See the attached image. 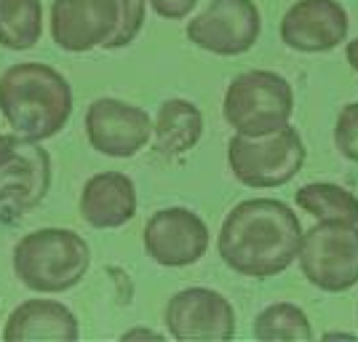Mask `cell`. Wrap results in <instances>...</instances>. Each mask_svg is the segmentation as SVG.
Wrapping results in <instances>:
<instances>
[{
    "mask_svg": "<svg viewBox=\"0 0 358 342\" xmlns=\"http://www.w3.org/2000/svg\"><path fill=\"white\" fill-rule=\"evenodd\" d=\"M164 324L174 340H233L236 337V311L230 299L206 289L190 286L166 302Z\"/></svg>",
    "mask_w": 358,
    "mask_h": 342,
    "instance_id": "cell-11",
    "label": "cell"
},
{
    "mask_svg": "<svg viewBox=\"0 0 358 342\" xmlns=\"http://www.w3.org/2000/svg\"><path fill=\"white\" fill-rule=\"evenodd\" d=\"M297 208L308 211L318 222L358 225V198L334 182H308L294 193Z\"/></svg>",
    "mask_w": 358,
    "mask_h": 342,
    "instance_id": "cell-17",
    "label": "cell"
},
{
    "mask_svg": "<svg viewBox=\"0 0 358 342\" xmlns=\"http://www.w3.org/2000/svg\"><path fill=\"white\" fill-rule=\"evenodd\" d=\"M51 38L67 54H89L107 48L120 27L118 0H54Z\"/></svg>",
    "mask_w": 358,
    "mask_h": 342,
    "instance_id": "cell-10",
    "label": "cell"
},
{
    "mask_svg": "<svg viewBox=\"0 0 358 342\" xmlns=\"http://www.w3.org/2000/svg\"><path fill=\"white\" fill-rule=\"evenodd\" d=\"M118 3H120V27L107 48H126L129 43H134L136 35L145 27L148 0H118Z\"/></svg>",
    "mask_w": 358,
    "mask_h": 342,
    "instance_id": "cell-21",
    "label": "cell"
},
{
    "mask_svg": "<svg viewBox=\"0 0 358 342\" xmlns=\"http://www.w3.org/2000/svg\"><path fill=\"white\" fill-rule=\"evenodd\" d=\"M14 273L35 294H62L86 278L91 249L83 236L64 227H41L16 241Z\"/></svg>",
    "mask_w": 358,
    "mask_h": 342,
    "instance_id": "cell-3",
    "label": "cell"
},
{
    "mask_svg": "<svg viewBox=\"0 0 358 342\" xmlns=\"http://www.w3.org/2000/svg\"><path fill=\"white\" fill-rule=\"evenodd\" d=\"M302 276L327 294H343L358 283V225L318 222L302 230L297 259Z\"/></svg>",
    "mask_w": 358,
    "mask_h": 342,
    "instance_id": "cell-6",
    "label": "cell"
},
{
    "mask_svg": "<svg viewBox=\"0 0 358 342\" xmlns=\"http://www.w3.org/2000/svg\"><path fill=\"white\" fill-rule=\"evenodd\" d=\"M152 120L148 110L115 97H99L86 110V139L107 158H134L150 145Z\"/></svg>",
    "mask_w": 358,
    "mask_h": 342,
    "instance_id": "cell-9",
    "label": "cell"
},
{
    "mask_svg": "<svg viewBox=\"0 0 358 342\" xmlns=\"http://www.w3.org/2000/svg\"><path fill=\"white\" fill-rule=\"evenodd\" d=\"M148 6L166 22H182L193 14L198 0H148Z\"/></svg>",
    "mask_w": 358,
    "mask_h": 342,
    "instance_id": "cell-22",
    "label": "cell"
},
{
    "mask_svg": "<svg viewBox=\"0 0 358 342\" xmlns=\"http://www.w3.org/2000/svg\"><path fill=\"white\" fill-rule=\"evenodd\" d=\"M70 80L43 62H19L0 75V113L24 142L57 136L73 115Z\"/></svg>",
    "mask_w": 358,
    "mask_h": 342,
    "instance_id": "cell-2",
    "label": "cell"
},
{
    "mask_svg": "<svg viewBox=\"0 0 358 342\" xmlns=\"http://www.w3.org/2000/svg\"><path fill=\"white\" fill-rule=\"evenodd\" d=\"M187 41L214 57H241L252 51L262 32L254 0H211L187 22Z\"/></svg>",
    "mask_w": 358,
    "mask_h": 342,
    "instance_id": "cell-7",
    "label": "cell"
},
{
    "mask_svg": "<svg viewBox=\"0 0 358 342\" xmlns=\"http://www.w3.org/2000/svg\"><path fill=\"white\" fill-rule=\"evenodd\" d=\"M356 318H358V305H356Z\"/></svg>",
    "mask_w": 358,
    "mask_h": 342,
    "instance_id": "cell-26",
    "label": "cell"
},
{
    "mask_svg": "<svg viewBox=\"0 0 358 342\" xmlns=\"http://www.w3.org/2000/svg\"><path fill=\"white\" fill-rule=\"evenodd\" d=\"M305 164V145L297 129L284 126L259 136L233 134L227 142V166L243 187L273 190L299 174Z\"/></svg>",
    "mask_w": 358,
    "mask_h": 342,
    "instance_id": "cell-5",
    "label": "cell"
},
{
    "mask_svg": "<svg viewBox=\"0 0 358 342\" xmlns=\"http://www.w3.org/2000/svg\"><path fill=\"white\" fill-rule=\"evenodd\" d=\"M350 16L340 0H297L281 19V41L299 54H324L348 41Z\"/></svg>",
    "mask_w": 358,
    "mask_h": 342,
    "instance_id": "cell-12",
    "label": "cell"
},
{
    "mask_svg": "<svg viewBox=\"0 0 358 342\" xmlns=\"http://www.w3.org/2000/svg\"><path fill=\"white\" fill-rule=\"evenodd\" d=\"M80 220L94 230H118L136 217L139 198L136 185L129 174L120 171H99L86 179L80 190Z\"/></svg>",
    "mask_w": 358,
    "mask_h": 342,
    "instance_id": "cell-14",
    "label": "cell"
},
{
    "mask_svg": "<svg viewBox=\"0 0 358 342\" xmlns=\"http://www.w3.org/2000/svg\"><path fill=\"white\" fill-rule=\"evenodd\" d=\"M43 35L41 0H0V45L8 51H27Z\"/></svg>",
    "mask_w": 358,
    "mask_h": 342,
    "instance_id": "cell-18",
    "label": "cell"
},
{
    "mask_svg": "<svg viewBox=\"0 0 358 342\" xmlns=\"http://www.w3.org/2000/svg\"><path fill=\"white\" fill-rule=\"evenodd\" d=\"M302 222L278 198H246L227 211L217 252L243 278H275L297 259Z\"/></svg>",
    "mask_w": 358,
    "mask_h": 342,
    "instance_id": "cell-1",
    "label": "cell"
},
{
    "mask_svg": "<svg viewBox=\"0 0 358 342\" xmlns=\"http://www.w3.org/2000/svg\"><path fill=\"white\" fill-rule=\"evenodd\" d=\"M257 340H313L308 313L294 302H273L254 318Z\"/></svg>",
    "mask_w": 358,
    "mask_h": 342,
    "instance_id": "cell-19",
    "label": "cell"
},
{
    "mask_svg": "<svg viewBox=\"0 0 358 342\" xmlns=\"http://www.w3.org/2000/svg\"><path fill=\"white\" fill-rule=\"evenodd\" d=\"M78 337H80V327L75 313L57 299H27L16 305L3 327L6 342L78 340Z\"/></svg>",
    "mask_w": 358,
    "mask_h": 342,
    "instance_id": "cell-15",
    "label": "cell"
},
{
    "mask_svg": "<svg viewBox=\"0 0 358 342\" xmlns=\"http://www.w3.org/2000/svg\"><path fill=\"white\" fill-rule=\"evenodd\" d=\"M203 113L190 99H166L152 120V150L164 158H179L201 142Z\"/></svg>",
    "mask_w": 358,
    "mask_h": 342,
    "instance_id": "cell-16",
    "label": "cell"
},
{
    "mask_svg": "<svg viewBox=\"0 0 358 342\" xmlns=\"http://www.w3.org/2000/svg\"><path fill=\"white\" fill-rule=\"evenodd\" d=\"M16 142H19V136L3 134V131H0V161H6V158L11 155V150L16 148Z\"/></svg>",
    "mask_w": 358,
    "mask_h": 342,
    "instance_id": "cell-24",
    "label": "cell"
},
{
    "mask_svg": "<svg viewBox=\"0 0 358 342\" xmlns=\"http://www.w3.org/2000/svg\"><path fill=\"white\" fill-rule=\"evenodd\" d=\"M51 190V155L41 142L19 139L6 161H0V206L27 211Z\"/></svg>",
    "mask_w": 358,
    "mask_h": 342,
    "instance_id": "cell-13",
    "label": "cell"
},
{
    "mask_svg": "<svg viewBox=\"0 0 358 342\" xmlns=\"http://www.w3.org/2000/svg\"><path fill=\"white\" fill-rule=\"evenodd\" d=\"M294 113V91L284 75L273 70H243L224 91L222 115L243 136H259L289 126Z\"/></svg>",
    "mask_w": 358,
    "mask_h": 342,
    "instance_id": "cell-4",
    "label": "cell"
},
{
    "mask_svg": "<svg viewBox=\"0 0 358 342\" xmlns=\"http://www.w3.org/2000/svg\"><path fill=\"white\" fill-rule=\"evenodd\" d=\"M334 148L345 161L358 164V102L345 104L334 123Z\"/></svg>",
    "mask_w": 358,
    "mask_h": 342,
    "instance_id": "cell-20",
    "label": "cell"
},
{
    "mask_svg": "<svg viewBox=\"0 0 358 342\" xmlns=\"http://www.w3.org/2000/svg\"><path fill=\"white\" fill-rule=\"evenodd\" d=\"M120 340H164V334L152 329H129L120 334Z\"/></svg>",
    "mask_w": 358,
    "mask_h": 342,
    "instance_id": "cell-23",
    "label": "cell"
},
{
    "mask_svg": "<svg viewBox=\"0 0 358 342\" xmlns=\"http://www.w3.org/2000/svg\"><path fill=\"white\" fill-rule=\"evenodd\" d=\"M145 252L161 268H190L209 252V225L193 208L169 206L155 211L145 225Z\"/></svg>",
    "mask_w": 358,
    "mask_h": 342,
    "instance_id": "cell-8",
    "label": "cell"
},
{
    "mask_svg": "<svg viewBox=\"0 0 358 342\" xmlns=\"http://www.w3.org/2000/svg\"><path fill=\"white\" fill-rule=\"evenodd\" d=\"M345 59H348V64L358 73V38H353L350 43L345 41Z\"/></svg>",
    "mask_w": 358,
    "mask_h": 342,
    "instance_id": "cell-25",
    "label": "cell"
}]
</instances>
